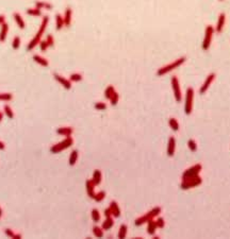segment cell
<instances>
[{"instance_id":"cell-1","label":"cell","mask_w":230,"mask_h":239,"mask_svg":"<svg viewBox=\"0 0 230 239\" xmlns=\"http://www.w3.org/2000/svg\"><path fill=\"white\" fill-rule=\"evenodd\" d=\"M48 23H49V17L48 16H44L43 17V19H42V23H41V26H39V31L36 32V34H35V36L33 37L32 39H31L30 41H29V44H28L27 46V50L28 51H31L32 49H34L35 47L37 46V45L39 44V41H42V36H43V34H44L45 30H46L47 26H48Z\"/></svg>"},{"instance_id":"cell-2","label":"cell","mask_w":230,"mask_h":239,"mask_svg":"<svg viewBox=\"0 0 230 239\" xmlns=\"http://www.w3.org/2000/svg\"><path fill=\"white\" fill-rule=\"evenodd\" d=\"M185 56H182V58H179L177 59V60H175L174 62L169 63L168 65H165V66L161 67V68L158 69V71H157V74L159 77H162L164 76V74H168V72H170L172 70H174V69L178 68V67H180L182 64H183L184 62H185Z\"/></svg>"},{"instance_id":"cell-3","label":"cell","mask_w":230,"mask_h":239,"mask_svg":"<svg viewBox=\"0 0 230 239\" xmlns=\"http://www.w3.org/2000/svg\"><path fill=\"white\" fill-rule=\"evenodd\" d=\"M160 213H161V207H159V206L154 207V208H152L151 210H149L148 213H146L144 216H142V217H140V218L136 219V220L134 221V224H135L136 226L143 225L144 223H147L149 220L154 219L156 217L159 216Z\"/></svg>"},{"instance_id":"cell-4","label":"cell","mask_w":230,"mask_h":239,"mask_svg":"<svg viewBox=\"0 0 230 239\" xmlns=\"http://www.w3.org/2000/svg\"><path fill=\"white\" fill-rule=\"evenodd\" d=\"M73 144H74V139H73L70 136H68V137H66L64 140H62V141H60V143L53 145L52 147L50 148V152L51 153H54V154L60 153V152L64 151V150L67 149V148L71 147Z\"/></svg>"},{"instance_id":"cell-5","label":"cell","mask_w":230,"mask_h":239,"mask_svg":"<svg viewBox=\"0 0 230 239\" xmlns=\"http://www.w3.org/2000/svg\"><path fill=\"white\" fill-rule=\"evenodd\" d=\"M201 183H203V180H201V177H200L199 175H197V177H190V179H186V180H182L180 187L185 190V189H190V188H193V187L198 186V185H200Z\"/></svg>"},{"instance_id":"cell-6","label":"cell","mask_w":230,"mask_h":239,"mask_svg":"<svg viewBox=\"0 0 230 239\" xmlns=\"http://www.w3.org/2000/svg\"><path fill=\"white\" fill-rule=\"evenodd\" d=\"M193 99H194V89L192 87H189L186 89L185 94V103H184V112L186 115H190L192 113L193 108Z\"/></svg>"},{"instance_id":"cell-7","label":"cell","mask_w":230,"mask_h":239,"mask_svg":"<svg viewBox=\"0 0 230 239\" xmlns=\"http://www.w3.org/2000/svg\"><path fill=\"white\" fill-rule=\"evenodd\" d=\"M213 34H214V28L212 26H208L205 31V37H204V41H203V50L207 51L210 48Z\"/></svg>"},{"instance_id":"cell-8","label":"cell","mask_w":230,"mask_h":239,"mask_svg":"<svg viewBox=\"0 0 230 239\" xmlns=\"http://www.w3.org/2000/svg\"><path fill=\"white\" fill-rule=\"evenodd\" d=\"M201 165L200 164H197V165L192 166L191 168H188L186 170H184V172L182 173V180H186L190 179V177H194L199 175V172L201 171Z\"/></svg>"},{"instance_id":"cell-9","label":"cell","mask_w":230,"mask_h":239,"mask_svg":"<svg viewBox=\"0 0 230 239\" xmlns=\"http://www.w3.org/2000/svg\"><path fill=\"white\" fill-rule=\"evenodd\" d=\"M170 84H172V92H174V96H175V99L177 102L181 101V88H180V83L178 81L177 77H172V81H170Z\"/></svg>"},{"instance_id":"cell-10","label":"cell","mask_w":230,"mask_h":239,"mask_svg":"<svg viewBox=\"0 0 230 239\" xmlns=\"http://www.w3.org/2000/svg\"><path fill=\"white\" fill-rule=\"evenodd\" d=\"M53 78H54V80L57 81L59 84H61L64 88H66V89H70L71 88V82L69 80H67L66 78H64L63 76L54 74H53Z\"/></svg>"},{"instance_id":"cell-11","label":"cell","mask_w":230,"mask_h":239,"mask_svg":"<svg viewBox=\"0 0 230 239\" xmlns=\"http://www.w3.org/2000/svg\"><path fill=\"white\" fill-rule=\"evenodd\" d=\"M214 79H215V74H210L209 76L206 78L205 82H204V84L201 85V87H200V89H199L200 94L203 95V94H205V92H207L208 88L210 87V85H211L212 82L214 81Z\"/></svg>"},{"instance_id":"cell-12","label":"cell","mask_w":230,"mask_h":239,"mask_svg":"<svg viewBox=\"0 0 230 239\" xmlns=\"http://www.w3.org/2000/svg\"><path fill=\"white\" fill-rule=\"evenodd\" d=\"M85 186H86V192H88V195L90 197V198L94 199L95 195H96V192H95V186H96V185L93 183L92 180H88L86 183H85Z\"/></svg>"},{"instance_id":"cell-13","label":"cell","mask_w":230,"mask_h":239,"mask_svg":"<svg viewBox=\"0 0 230 239\" xmlns=\"http://www.w3.org/2000/svg\"><path fill=\"white\" fill-rule=\"evenodd\" d=\"M175 149H176V139L174 137L168 138L167 143V155L168 156H172L175 154Z\"/></svg>"},{"instance_id":"cell-14","label":"cell","mask_w":230,"mask_h":239,"mask_svg":"<svg viewBox=\"0 0 230 239\" xmlns=\"http://www.w3.org/2000/svg\"><path fill=\"white\" fill-rule=\"evenodd\" d=\"M57 133L59 135H62V136H71V134L74 133V129L71 128V126H63V128H59L57 130Z\"/></svg>"},{"instance_id":"cell-15","label":"cell","mask_w":230,"mask_h":239,"mask_svg":"<svg viewBox=\"0 0 230 239\" xmlns=\"http://www.w3.org/2000/svg\"><path fill=\"white\" fill-rule=\"evenodd\" d=\"M110 209L111 212H112V216L115 217V218H118V217L120 216V206H118L117 202H115V201H112V202L110 203Z\"/></svg>"},{"instance_id":"cell-16","label":"cell","mask_w":230,"mask_h":239,"mask_svg":"<svg viewBox=\"0 0 230 239\" xmlns=\"http://www.w3.org/2000/svg\"><path fill=\"white\" fill-rule=\"evenodd\" d=\"M8 32H9V25L5 21L1 25V30H0V43H3L7 39Z\"/></svg>"},{"instance_id":"cell-17","label":"cell","mask_w":230,"mask_h":239,"mask_svg":"<svg viewBox=\"0 0 230 239\" xmlns=\"http://www.w3.org/2000/svg\"><path fill=\"white\" fill-rule=\"evenodd\" d=\"M71 16H73V11H71V9H70V8H66V10H65V13H64V16H63L65 27H69V26H70Z\"/></svg>"},{"instance_id":"cell-18","label":"cell","mask_w":230,"mask_h":239,"mask_svg":"<svg viewBox=\"0 0 230 239\" xmlns=\"http://www.w3.org/2000/svg\"><path fill=\"white\" fill-rule=\"evenodd\" d=\"M157 228H158V226H157L156 220L151 219V220L148 221V222H147V233H148V234L151 235V236H154V235L156 234Z\"/></svg>"},{"instance_id":"cell-19","label":"cell","mask_w":230,"mask_h":239,"mask_svg":"<svg viewBox=\"0 0 230 239\" xmlns=\"http://www.w3.org/2000/svg\"><path fill=\"white\" fill-rule=\"evenodd\" d=\"M13 17H14V20H15L16 25L18 26L19 29H25V28H26V23H25V20H23V17H21L20 14H19V13H14Z\"/></svg>"},{"instance_id":"cell-20","label":"cell","mask_w":230,"mask_h":239,"mask_svg":"<svg viewBox=\"0 0 230 239\" xmlns=\"http://www.w3.org/2000/svg\"><path fill=\"white\" fill-rule=\"evenodd\" d=\"M225 21H226V15L224 13H222L219 17V20H217V25H216V32L221 33L223 31V28L225 26Z\"/></svg>"},{"instance_id":"cell-21","label":"cell","mask_w":230,"mask_h":239,"mask_svg":"<svg viewBox=\"0 0 230 239\" xmlns=\"http://www.w3.org/2000/svg\"><path fill=\"white\" fill-rule=\"evenodd\" d=\"M33 61H34L35 63H37V64H39L41 66H43V67L49 66L48 61H47L45 58H43V56H41V55H39V54L33 55Z\"/></svg>"},{"instance_id":"cell-22","label":"cell","mask_w":230,"mask_h":239,"mask_svg":"<svg viewBox=\"0 0 230 239\" xmlns=\"http://www.w3.org/2000/svg\"><path fill=\"white\" fill-rule=\"evenodd\" d=\"M101 171L98 170V169H96V170L94 171V173H93V177H92V181L93 183H94L95 185H99L100 183H101Z\"/></svg>"},{"instance_id":"cell-23","label":"cell","mask_w":230,"mask_h":239,"mask_svg":"<svg viewBox=\"0 0 230 239\" xmlns=\"http://www.w3.org/2000/svg\"><path fill=\"white\" fill-rule=\"evenodd\" d=\"M63 27H65L63 16L60 15V14H57V15H55V29H57V30H61Z\"/></svg>"},{"instance_id":"cell-24","label":"cell","mask_w":230,"mask_h":239,"mask_svg":"<svg viewBox=\"0 0 230 239\" xmlns=\"http://www.w3.org/2000/svg\"><path fill=\"white\" fill-rule=\"evenodd\" d=\"M35 8H37V9H39V10H42V9L51 10L52 9V5L46 2V1H36V2H35Z\"/></svg>"},{"instance_id":"cell-25","label":"cell","mask_w":230,"mask_h":239,"mask_svg":"<svg viewBox=\"0 0 230 239\" xmlns=\"http://www.w3.org/2000/svg\"><path fill=\"white\" fill-rule=\"evenodd\" d=\"M113 225H114V220L112 219V217H108V218H106V220L102 222L101 228H104V230H110Z\"/></svg>"},{"instance_id":"cell-26","label":"cell","mask_w":230,"mask_h":239,"mask_svg":"<svg viewBox=\"0 0 230 239\" xmlns=\"http://www.w3.org/2000/svg\"><path fill=\"white\" fill-rule=\"evenodd\" d=\"M78 151L77 150H74V151H71L70 155H69V159H68V163L70 166H74L75 164L77 163V161H78Z\"/></svg>"},{"instance_id":"cell-27","label":"cell","mask_w":230,"mask_h":239,"mask_svg":"<svg viewBox=\"0 0 230 239\" xmlns=\"http://www.w3.org/2000/svg\"><path fill=\"white\" fill-rule=\"evenodd\" d=\"M168 124H169L170 129H172V131L177 132L178 130H179V122L177 121L176 118H169V120H168Z\"/></svg>"},{"instance_id":"cell-28","label":"cell","mask_w":230,"mask_h":239,"mask_svg":"<svg viewBox=\"0 0 230 239\" xmlns=\"http://www.w3.org/2000/svg\"><path fill=\"white\" fill-rule=\"evenodd\" d=\"M27 14L32 17H39L42 15V10L37 9V8H33V9H28Z\"/></svg>"},{"instance_id":"cell-29","label":"cell","mask_w":230,"mask_h":239,"mask_svg":"<svg viewBox=\"0 0 230 239\" xmlns=\"http://www.w3.org/2000/svg\"><path fill=\"white\" fill-rule=\"evenodd\" d=\"M93 234L97 238H101V237H104V228H100V226H94L93 228Z\"/></svg>"},{"instance_id":"cell-30","label":"cell","mask_w":230,"mask_h":239,"mask_svg":"<svg viewBox=\"0 0 230 239\" xmlns=\"http://www.w3.org/2000/svg\"><path fill=\"white\" fill-rule=\"evenodd\" d=\"M5 234L7 236H9L10 238H14V239H21V235L20 234H15L11 228H5Z\"/></svg>"},{"instance_id":"cell-31","label":"cell","mask_w":230,"mask_h":239,"mask_svg":"<svg viewBox=\"0 0 230 239\" xmlns=\"http://www.w3.org/2000/svg\"><path fill=\"white\" fill-rule=\"evenodd\" d=\"M127 230H128V228H127L126 224H122L120 228V231H118V234H117L118 238H120V239L125 238L127 235Z\"/></svg>"},{"instance_id":"cell-32","label":"cell","mask_w":230,"mask_h":239,"mask_svg":"<svg viewBox=\"0 0 230 239\" xmlns=\"http://www.w3.org/2000/svg\"><path fill=\"white\" fill-rule=\"evenodd\" d=\"M91 216H92V220L94 221V222H99V221H100V213H99L98 209H96V208L92 209Z\"/></svg>"},{"instance_id":"cell-33","label":"cell","mask_w":230,"mask_h":239,"mask_svg":"<svg viewBox=\"0 0 230 239\" xmlns=\"http://www.w3.org/2000/svg\"><path fill=\"white\" fill-rule=\"evenodd\" d=\"M115 92V88L113 87L112 85H109L108 87L106 88V90H104V97H106L107 99L110 100V98L112 97V95Z\"/></svg>"},{"instance_id":"cell-34","label":"cell","mask_w":230,"mask_h":239,"mask_svg":"<svg viewBox=\"0 0 230 239\" xmlns=\"http://www.w3.org/2000/svg\"><path fill=\"white\" fill-rule=\"evenodd\" d=\"M82 79H83L82 74H78V72H76V74H71L70 77H69V81H70V82H80Z\"/></svg>"},{"instance_id":"cell-35","label":"cell","mask_w":230,"mask_h":239,"mask_svg":"<svg viewBox=\"0 0 230 239\" xmlns=\"http://www.w3.org/2000/svg\"><path fill=\"white\" fill-rule=\"evenodd\" d=\"M118 100H120V95H118L117 92H115L114 94L112 95V97L110 98L111 105H116V104L118 103Z\"/></svg>"},{"instance_id":"cell-36","label":"cell","mask_w":230,"mask_h":239,"mask_svg":"<svg viewBox=\"0 0 230 239\" xmlns=\"http://www.w3.org/2000/svg\"><path fill=\"white\" fill-rule=\"evenodd\" d=\"M3 110H5V114L7 115L8 118H10V119H12V118L14 117V113H13V110L11 108V106L9 105H5L3 106Z\"/></svg>"},{"instance_id":"cell-37","label":"cell","mask_w":230,"mask_h":239,"mask_svg":"<svg viewBox=\"0 0 230 239\" xmlns=\"http://www.w3.org/2000/svg\"><path fill=\"white\" fill-rule=\"evenodd\" d=\"M13 99V96L10 92H2L0 94V101H10Z\"/></svg>"},{"instance_id":"cell-38","label":"cell","mask_w":230,"mask_h":239,"mask_svg":"<svg viewBox=\"0 0 230 239\" xmlns=\"http://www.w3.org/2000/svg\"><path fill=\"white\" fill-rule=\"evenodd\" d=\"M104 198H106V192H104V191H99V192H97L96 195H95L94 200L96 201V202H101Z\"/></svg>"},{"instance_id":"cell-39","label":"cell","mask_w":230,"mask_h":239,"mask_svg":"<svg viewBox=\"0 0 230 239\" xmlns=\"http://www.w3.org/2000/svg\"><path fill=\"white\" fill-rule=\"evenodd\" d=\"M20 37L19 36H15L13 38V41H12V47H13V49H18L19 47H20Z\"/></svg>"},{"instance_id":"cell-40","label":"cell","mask_w":230,"mask_h":239,"mask_svg":"<svg viewBox=\"0 0 230 239\" xmlns=\"http://www.w3.org/2000/svg\"><path fill=\"white\" fill-rule=\"evenodd\" d=\"M188 147H189V149L191 150L192 152H195L196 150H197V144L195 143V140L194 139H190L189 141H188Z\"/></svg>"},{"instance_id":"cell-41","label":"cell","mask_w":230,"mask_h":239,"mask_svg":"<svg viewBox=\"0 0 230 239\" xmlns=\"http://www.w3.org/2000/svg\"><path fill=\"white\" fill-rule=\"evenodd\" d=\"M95 108L97 110H104L107 108V104L104 102H97L95 103Z\"/></svg>"},{"instance_id":"cell-42","label":"cell","mask_w":230,"mask_h":239,"mask_svg":"<svg viewBox=\"0 0 230 239\" xmlns=\"http://www.w3.org/2000/svg\"><path fill=\"white\" fill-rule=\"evenodd\" d=\"M46 41H47V44H48L49 47H53V46H54V38H53V36L51 34L47 35Z\"/></svg>"},{"instance_id":"cell-43","label":"cell","mask_w":230,"mask_h":239,"mask_svg":"<svg viewBox=\"0 0 230 239\" xmlns=\"http://www.w3.org/2000/svg\"><path fill=\"white\" fill-rule=\"evenodd\" d=\"M39 48H41V50L44 51V52L49 48V46H48V44H47L46 41H39Z\"/></svg>"},{"instance_id":"cell-44","label":"cell","mask_w":230,"mask_h":239,"mask_svg":"<svg viewBox=\"0 0 230 239\" xmlns=\"http://www.w3.org/2000/svg\"><path fill=\"white\" fill-rule=\"evenodd\" d=\"M156 222H157V226H158V228H164V225H165V222H164V219L163 218H158L156 220Z\"/></svg>"},{"instance_id":"cell-45","label":"cell","mask_w":230,"mask_h":239,"mask_svg":"<svg viewBox=\"0 0 230 239\" xmlns=\"http://www.w3.org/2000/svg\"><path fill=\"white\" fill-rule=\"evenodd\" d=\"M104 216H106V218H108V217H112V212H111L110 207H108V208L104 209Z\"/></svg>"},{"instance_id":"cell-46","label":"cell","mask_w":230,"mask_h":239,"mask_svg":"<svg viewBox=\"0 0 230 239\" xmlns=\"http://www.w3.org/2000/svg\"><path fill=\"white\" fill-rule=\"evenodd\" d=\"M5 15H0V25H2L5 23Z\"/></svg>"},{"instance_id":"cell-47","label":"cell","mask_w":230,"mask_h":239,"mask_svg":"<svg viewBox=\"0 0 230 239\" xmlns=\"http://www.w3.org/2000/svg\"><path fill=\"white\" fill-rule=\"evenodd\" d=\"M5 148V145L2 143V141H0V150H3Z\"/></svg>"},{"instance_id":"cell-48","label":"cell","mask_w":230,"mask_h":239,"mask_svg":"<svg viewBox=\"0 0 230 239\" xmlns=\"http://www.w3.org/2000/svg\"><path fill=\"white\" fill-rule=\"evenodd\" d=\"M2 118H3V114H2V113H0V122H1V120H2Z\"/></svg>"},{"instance_id":"cell-49","label":"cell","mask_w":230,"mask_h":239,"mask_svg":"<svg viewBox=\"0 0 230 239\" xmlns=\"http://www.w3.org/2000/svg\"><path fill=\"white\" fill-rule=\"evenodd\" d=\"M1 216H2V209H1V207H0V218H1Z\"/></svg>"}]
</instances>
